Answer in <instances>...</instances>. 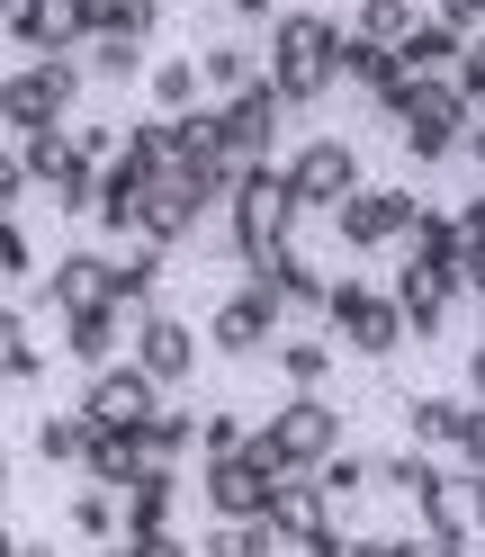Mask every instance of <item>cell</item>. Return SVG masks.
I'll use <instances>...</instances> for the list:
<instances>
[{
	"instance_id": "cell-1",
	"label": "cell",
	"mask_w": 485,
	"mask_h": 557,
	"mask_svg": "<svg viewBox=\"0 0 485 557\" xmlns=\"http://www.w3.org/2000/svg\"><path fill=\"white\" fill-rule=\"evenodd\" d=\"M270 82H279L288 109H315V99L341 82V54H351V27L324 18V10H279L270 18Z\"/></svg>"
},
{
	"instance_id": "cell-2",
	"label": "cell",
	"mask_w": 485,
	"mask_h": 557,
	"mask_svg": "<svg viewBox=\"0 0 485 557\" xmlns=\"http://www.w3.org/2000/svg\"><path fill=\"white\" fill-rule=\"evenodd\" d=\"M82 82H90V63H73V54H27V63H10V82H0V126H10V145L63 126V117L82 109Z\"/></svg>"
},
{
	"instance_id": "cell-3",
	"label": "cell",
	"mask_w": 485,
	"mask_h": 557,
	"mask_svg": "<svg viewBox=\"0 0 485 557\" xmlns=\"http://www.w3.org/2000/svg\"><path fill=\"white\" fill-rule=\"evenodd\" d=\"M252 449L279 476H315V468L341 459V405L333 396H279V405H270V423L252 432Z\"/></svg>"
},
{
	"instance_id": "cell-4",
	"label": "cell",
	"mask_w": 485,
	"mask_h": 557,
	"mask_svg": "<svg viewBox=\"0 0 485 557\" xmlns=\"http://www.w3.org/2000/svg\"><path fill=\"white\" fill-rule=\"evenodd\" d=\"M297 189H288V162H261V171H242V189L225 207V225H234V252L242 261H261V252H288V234H297Z\"/></svg>"
},
{
	"instance_id": "cell-5",
	"label": "cell",
	"mask_w": 485,
	"mask_h": 557,
	"mask_svg": "<svg viewBox=\"0 0 485 557\" xmlns=\"http://www.w3.org/2000/svg\"><path fill=\"white\" fill-rule=\"evenodd\" d=\"M18 162H27V181H37V198H46V207H63V216H90V207H99V162L82 153V135H73V126L27 135Z\"/></svg>"
},
{
	"instance_id": "cell-6",
	"label": "cell",
	"mask_w": 485,
	"mask_h": 557,
	"mask_svg": "<svg viewBox=\"0 0 485 557\" xmlns=\"http://www.w3.org/2000/svg\"><path fill=\"white\" fill-rule=\"evenodd\" d=\"M468 126H476V109L459 99V82H413L405 109H396V145L413 162H449V153L468 145Z\"/></svg>"
},
{
	"instance_id": "cell-7",
	"label": "cell",
	"mask_w": 485,
	"mask_h": 557,
	"mask_svg": "<svg viewBox=\"0 0 485 557\" xmlns=\"http://www.w3.org/2000/svg\"><path fill=\"white\" fill-rule=\"evenodd\" d=\"M324 324H333L341 351H360V360H387L396 342L413 333V324H405V306H396V288H360V278H333Z\"/></svg>"
},
{
	"instance_id": "cell-8",
	"label": "cell",
	"mask_w": 485,
	"mask_h": 557,
	"mask_svg": "<svg viewBox=\"0 0 485 557\" xmlns=\"http://www.w3.org/2000/svg\"><path fill=\"white\" fill-rule=\"evenodd\" d=\"M288 189H297L306 216H341V207L369 189V171H360V153L341 145V135H306V145L288 153Z\"/></svg>"
},
{
	"instance_id": "cell-9",
	"label": "cell",
	"mask_w": 485,
	"mask_h": 557,
	"mask_svg": "<svg viewBox=\"0 0 485 557\" xmlns=\"http://www.w3.org/2000/svg\"><path fill=\"white\" fill-rule=\"evenodd\" d=\"M270 521H279L288 548H306V557H351V548H360V540H351V512L324 495V476H279Z\"/></svg>"
},
{
	"instance_id": "cell-10",
	"label": "cell",
	"mask_w": 485,
	"mask_h": 557,
	"mask_svg": "<svg viewBox=\"0 0 485 557\" xmlns=\"http://www.w3.org/2000/svg\"><path fill=\"white\" fill-rule=\"evenodd\" d=\"M423 216H432V207H423V189H360L351 207H341V243H351V252H396V243H405V252H413V234H423Z\"/></svg>"
},
{
	"instance_id": "cell-11",
	"label": "cell",
	"mask_w": 485,
	"mask_h": 557,
	"mask_svg": "<svg viewBox=\"0 0 485 557\" xmlns=\"http://www.w3.org/2000/svg\"><path fill=\"white\" fill-rule=\"evenodd\" d=\"M198 495L216 521H270V504H279V468L261 459V449H234V459H207L198 468Z\"/></svg>"
},
{
	"instance_id": "cell-12",
	"label": "cell",
	"mask_w": 485,
	"mask_h": 557,
	"mask_svg": "<svg viewBox=\"0 0 485 557\" xmlns=\"http://www.w3.org/2000/svg\"><path fill=\"white\" fill-rule=\"evenodd\" d=\"M207 342H216L225 360H261V351H279V342H288V306L270 297V288H234L216 315H207Z\"/></svg>"
},
{
	"instance_id": "cell-13",
	"label": "cell",
	"mask_w": 485,
	"mask_h": 557,
	"mask_svg": "<svg viewBox=\"0 0 485 557\" xmlns=\"http://www.w3.org/2000/svg\"><path fill=\"white\" fill-rule=\"evenodd\" d=\"M126 360L145 369L162 396H171V387H189V377H198V324H189V315H171V306H145V315H135V351H126Z\"/></svg>"
},
{
	"instance_id": "cell-14",
	"label": "cell",
	"mask_w": 485,
	"mask_h": 557,
	"mask_svg": "<svg viewBox=\"0 0 485 557\" xmlns=\"http://www.w3.org/2000/svg\"><path fill=\"white\" fill-rule=\"evenodd\" d=\"M207 207H225V189L207 181V171H181V162H171V171H153V189H145V234H135V243H162V252H171Z\"/></svg>"
},
{
	"instance_id": "cell-15",
	"label": "cell",
	"mask_w": 485,
	"mask_h": 557,
	"mask_svg": "<svg viewBox=\"0 0 485 557\" xmlns=\"http://www.w3.org/2000/svg\"><path fill=\"white\" fill-rule=\"evenodd\" d=\"M162 405H171V396H162V387H153V377L135 369V360H117V369H99L90 387H82V413H90L99 432H145V423H153Z\"/></svg>"
},
{
	"instance_id": "cell-16",
	"label": "cell",
	"mask_w": 485,
	"mask_h": 557,
	"mask_svg": "<svg viewBox=\"0 0 485 557\" xmlns=\"http://www.w3.org/2000/svg\"><path fill=\"white\" fill-rule=\"evenodd\" d=\"M279 82H252L242 99H216V117H225V153L242 171H261V162H279Z\"/></svg>"
},
{
	"instance_id": "cell-17",
	"label": "cell",
	"mask_w": 485,
	"mask_h": 557,
	"mask_svg": "<svg viewBox=\"0 0 485 557\" xmlns=\"http://www.w3.org/2000/svg\"><path fill=\"white\" fill-rule=\"evenodd\" d=\"M413 512H423L432 540H476V531H485V476H476V468H440Z\"/></svg>"
},
{
	"instance_id": "cell-18",
	"label": "cell",
	"mask_w": 485,
	"mask_h": 557,
	"mask_svg": "<svg viewBox=\"0 0 485 557\" xmlns=\"http://www.w3.org/2000/svg\"><path fill=\"white\" fill-rule=\"evenodd\" d=\"M10 46H18V63H27V54H73V46H90L82 0H10Z\"/></svg>"
},
{
	"instance_id": "cell-19",
	"label": "cell",
	"mask_w": 485,
	"mask_h": 557,
	"mask_svg": "<svg viewBox=\"0 0 485 557\" xmlns=\"http://www.w3.org/2000/svg\"><path fill=\"white\" fill-rule=\"evenodd\" d=\"M46 306L63 315H90V306H117V252H63L46 270Z\"/></svg>"
},
{
	"instance_id": "cell-20",
	"label": "cell",
	"mask_w": 485,
	"mask_h": 557,
	"mask_svg": "<svg viewBox=\"0 0 485 557\" xmlns=\"http://www.w3.org/2000/svg\"><path fill=\"white\" fill-rule=\"evenodd\" d=\"M459 297H468V278H459V270H440V261H413V252L396 261V306H405V324L423 333V342L449 324V306H459Z\"/></svg>"
},
{
	"instance_id": "cell-21",
	"label": "cell",
	"mask_w": 485,
	"mask_h": 557,
	"mask_svg": "<svg viewBox=\"0 0 485 557\" xmlns=\"http://www.w3.org/2000/svg\"><path fill=\"white\" fill-rule=\"evenodd\" d=\"M242 288H270L288 315H324V306H333V278H324V270H306V261H297V243H288V252L242 261Z\"/></svg>"
},
{
	"instance_id": "cell-22",
	"label": "cell",
	"mask_w": 485,
	"mask_h": 557,
	"mask_svg": "<svg viewBox=\"0 0 485 557\" xmlns=\"http://www.w3.org/2000/svg\"><path fill=\"white\" fill-rule=\"evenodd\" d=\"M63 351H73L90 377L117 369V351H135V315L126 306H90V315H63Z\"/></svg>"
},
{
	"instance_id": "cell-23",
	"label": "cell",
	"mask_w": 485,
	"mask_h": 557,
	"mask_svg": "<svg viewBox=\"0 0 485 557\" xmlns=\"http://www.w3.org/2000/svg\"><path fill=\"white\" fill-rule=\"evenodd\" d=\"M145 189H153V171L135 162V153L99 171V207H90L99 234H145Z\"/></svg>"
},
{
	"instance_id": "cell-24",
	"label": "cell",
	"mask_w": 485,
	"mask_h": 557,
	"mask_svg": "<svg viewBox=\"0 0 485 557\" xmlns=\"http://www.w3.org/2000/svg\"><path fill=\"white\" fill-rule=\"evenodd\" d=\"M198 73H207V99H242L252 82H270V54H261V46L216 37V46H198Z\"/></svg>"
},
{
	"instance_id": "cell-25",
	"label": "cell",
	"mask_w": 485,
	"mask_h": 557,
	"mask_svg": "<svg viewBox=\"0 0 485 557\" xmlns=\"http://www.w3.org/2000/svg\"><path fill=\"white\" fill-rule=\"evenodd\" d=\"M90 449H99V423H90L82 405H63V413H46V423H37V459L63 468V476H82V468H90Z\"/></svg>"
},
{
	"instance_id": "cell-26",
	"label": "cell",
	"mask_w": 485,
	"mask_h": 557,
	"mask_svg": "<svg viewBox=\"0 0 485 557\" xmlns=\"http://www.w3.org/2000/svg\"><path fill=\"white\" fill-rule=\"evenodd\" d=\"M145 99H153V117H189V109H207V73H198V54H162L153 73H145Z\"/></svg>"
},
{
	"instance_id": "cell-27",
	"label": "cell",
	"mask_w": 485,
	"mask_h": 557,
	"mask_svg": "<svg viewBox=\"0 0 485 557\" xmlns=\"http://www.w3.org/2000/svg\"><path fill=\"white\" fill-rule=\"evenodd\" d=\"M63 521H73V540L117 548L126 540V495H109V485H73V495H63Z\"/></svg>"
},
{
	"instance_id": "cell-28",
	"label": "cell",
	"mask_w": 485,
	"mask_h": 557,
	"mask_svg": "<svg viewBox=\"0 0 485 557\" xmlns=\"http://www.w3.org/2000/svg\"><path fill=\"white\" fill-rule=\"evenodd\" d=\"M171 512H181V468H153V476L126 495V540H162Z\"/></svg>"
},
{
	"instance_id": "cell-29",
	"label": "cell",
	"mask_w": 485,
	"mask_h": 557,
	"mask_svg": "<svg viewBox=\"0 0 485 557\" xmlns=\"http://www.w3.org/2000/svg\"><path fill=\"white\" fill-rule=\"evenodd\" d=\"M459 423H468V396H405V432H413V449H459Z\"/></svg>"
},
{
	"instance_id": "cell-30",
	"label": "cell",
	"mask_w": 485,
	"mask_h": 557,
	"mask_svg": "<svg viewBox=\"0 0 485 557\" xmlns=\"http://www.w3.org/2000/svg\"><path fill=\"white\" fill-rule=\"evenodd\" d=\"M198 432H207V413H189V405H162V413H153V423L135 432V441H145V459H153V468H181L189 449H198Z\"/></svg>"
},
{
	"instance_id": "cell-31",
	"label": "cell",
	"mask_w": 485,
	"mask_h": 557,
	"mask_svg": "<svg viewBox=\"0 0 485 557\" xmlns=\"http://www.w3.org/2000/svg\"><path fill=\"white\" fill-rule=\"evenodd\" d=\"M333 351H341V342H324V333H288V342H279V377H288V396H324Z\"/></svg>"
},
{
	"instance_id": "cell-32",
	"label": "cell",
	"mask_w": 485,
	"mask_h": 557,
	"mask_svg": "<svg viewBox=\"0 0 485 557\" xmlns=\"http://www.w3.org/2000/svg\"><path fill=\"white\" fill-rule=\"evenodd\" d=\"M413 27H423V0H360L351 10V37H369V46H405Z\"/></svg>"
},
{
	"instance_id": "cell-33",
	"label": "cell",
	"mask_w": 485,
	"mask_h": 557,
	"mask_svg": "<svg viewBox=\"0 0 485 557\" xmlns=\"http://www.w3.org/2000/svg\"><path fill=\"white\" fill-rule=\"evenodd\" d=\"M162 288V243H135V252H117V306L126 315H145Z\"/></svg>"
},
{
	"instance_id": "cell-34",
	"label": "cell",
	"mask_w": 485,
	"mask_h": 557,
	"mask_svg": "<svg viewBox=\"0 0 485 557\" xmlns=\"http://www.w3.org/2000/svg\"><path fill=\"white\" fill-rule=\"evenodd\" d=\"M279 548H288L279 521H216L207 531V557H279Z\"/></svg>"
},
{
	"instance_id": "cell-35",
	"label": "cell",
	"mask_w": 485,
	"mask_h": 557,
	"mask_svg": "<svg viewBox=\"0 0 485 557\" xmlns=\"http://www.w3.org/2000/svg\"><path fill=\"white\" fill-rule=\"evenodd\" d=\"M0 351H10V377H18V387H37V377H46V342L27 333V306L0 315Z\"/></svg>"
},
{
	"instance_id": "cell-36",
	"label": "cell",
	"mask_w": 485,
	"mask_h": 557,
	"mask_svg": "<svg viewBox=\"0 0 485 557\" xmlns=\"http://www.w3.org/2000/svg\"><path fill=\"white\" fill-rule=\"evenodd\" d=\"M324 476V495L333 504H351V495H369V485H387V459H369V449H341L333 468H315Z\"/></svg>"
},
{
	"instance_id": "cell-37",
	"label": "cell",
	"mask_w": 485,
	"mask_h": 557,
	"mask_svg": "<svg viewBox=\"0 0 485 557\" xmlns=\"http://www.w3.org/2000/svg\"><path fill=\"white\" fill-rule=\"evenodd\" d=\"M135 73H153V63H145V46H135V37H99V46H90V82L126 90Z\"/></svg>"
},
{
	"instance_id": "cell-38",
	"label": "cell",
	"mask_w": 485,
	"mask_h": 557,
	"mask_svg": "<svg viewBox=\"0 0 485 557\" xmlns=\"http://www.w3.org/2000/svg\"><path fill=\"white\" fill-rule=\"evenodd\" d=\"M432 476H440L432 449H396V459H387V485H396L405 504H423V485H432Z\"/></svg>"
},
{
	"instance_id": "cell-39",
	"label": "cell",
	"mask_w": 485,
	"mask_h": 557,
	"mask_svg": "<svg viewBox=\"0 0 485 557\" xmlns=\"http://www.w3.org/2000/svg\"><path fill=\"white\" fill-rule=\"evenodd\" d=\"M27 270H37V243H27L18 216H0V278H27Z\"/></svg>"
},
{
	"instance_id": "cell-40",
	"label": "cell",
	"mask_w": 485,
	"mask_h": 557,
	"mask_svg": "<svg viewBox=\"0 0 485 557\" xmlns=\"http://www.w3.org/2000/svg\"><path fill=\"white\" fill-rule=\"evenodd\" d=\"M198 449H207V459H234V449H252V432H242L234 413H207V432H198Z\"/></svg>"
},
{
	"instance_id": "cell-41",
	"label": "cell",
	"mask_w": 485,
	"mask_h": 557,
	"mask_svg": "<svg viewBox=\"0 0 485 557\" xmlns=\"http://www.w3.org/2000/svg\"><path fill=\"white\" fill-rule=\"evenodd\" d=\"M153 27H162V0H117V27H109V37H135V46H145Z\"/></svg>"
},
{
	"instance_id": "cell-42",
	"label": "cell",
	"mask_w": 485,
	"mask_h": 557,
	"mask_svg": "<svg viewBox=\"0 0 485 557\" xmlns=\"http://www.w3.org/2000/svg\"><path fill=\"white\" fill-rule=\"evenodd\" d=\"M459 468L485 476V405H476V396H468V423H459Z\"/></svg>"
},
{
	"instance_id": "cell-43",
	"label": "cell",
	"mask_w": 485,
	"mask_h": 557,
	"mask_svg": "<svg viewBox=\"0 0 485 557\" xmlns=\"http://www.w3.org/2000/svg\"><path fill=\"white\" fill-rule=\"evenodd\" d=\"M459 99L485 109V37H468V63H459Z\"/></svg>"
},
{
	"instance_id": "cell-44",
	"label": "cell",
	"mask_w": 485,
	"mask_h": 557,
	"mask_svg": "<svg viewBox=\"0 0 485 557\" xmlns=\"http://www.w3.org/2000/svg\"><path fill=\"white\" fill-rule=\"evenodd\" d=\"M135 557H198V548H189L181 531H162V540H135Z\"/></svg>"
},
{
	"instance_id": "cell-45",
	"label": "cell",
	"mask_w": 485,
	"mask_h": 557,
	"mask_svg": "<svg viewBox=\"0 0 485 557\" xmlns=\"http://www.w3.org/2000/svg\"><path fill=\"white\" fill-rule=\"evenodd\" d=\"M459 278H468V297H485V243H468V270Z\"/></svg>"
},
{
	"instance_id": "cell-46",
	"label": "cell",
	"mask_w": 485,
	"mask_h": 557,
	"mask_svg": "<svg viewBox=\"0 0 485 557\" xmlns=\"http://www.w3.org/2000/svg\"><path fill=\"white\" fill-rule=\"evenodd\" d=\"M468 396L485 405V342H476V351H468Z\"/></svg>"
},
{
	"instance_id": "cell-47",
	"label": "cell",
	"mask_w": 485,
	"mask_h": 557,
	"mask_svg": "<svg viewBox=\"0 0 485 557\" xmlns=\"http://www.w3.org/2000/svg\"><path fill=\"white\" fill-rule=\"evenodd\" d=\"M225 10H242V18H279V0H225Z\"/></svg>"
},
{
	"instance_id": "cell-48",
	"label": "cell",
	"mask_w": 485,
	"mask_h": 557,
	"mask_svg": "<svg viewBox=\"0 0 485 557\" xmlns=\"http://www.w3.org/2000/svg\"><path fill=\"white\" fill-rule=\"evenodd\" d=\"M10 557H46V548H37V540H10Z\"/></svg>"
}]
</instances>
